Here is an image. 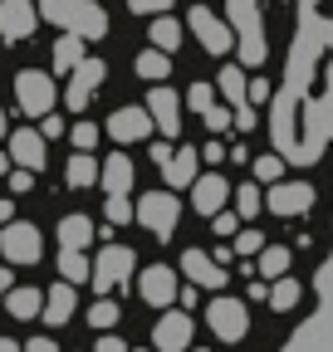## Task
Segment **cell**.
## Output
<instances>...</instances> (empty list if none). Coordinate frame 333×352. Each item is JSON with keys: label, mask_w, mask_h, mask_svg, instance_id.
<instances>
[{"label": "cell", "mask_w": 333, "mask_h": 352, "mask_svg": "<svg viewBox=\"0 0 333 352\" xmlns=\"http://www.w3.org/2000/svg\"><path fill=\"white\" fill-rule=\"evenodd\" d=\"M39 15L50 25H59V30H69V34H83V39L108 34V15L94 0H39Z\"/></svg>", "instance_id": "cell-1"}, {"label": "cell", "mask_w": 333, "mask_h": 352, "mask_svg": "<svg viewBox=\"0 0 333 352\" xmlns=\"http://www.w3.org/2000/svg\"><path fill=\"white\" fill-rule=\"evenodd\" d=\"M230 25H235V44H240V59L250 69L265 64V20H260V0H230Z\"/></svg>", "instance_id": "cell-2"}, {"label": "cell", "mask_w": 333, "mask_h": 352, "mask_svg": "<svg viewBox=\"0 0 333 352\" xmlns=\"http://www.w3.org/2000/svg\"><path fill=\"white\" fill-rule=\"evenodd\" d=\"M15 103L25 118H50L54 113V78L39 69H20L15 74Z\"/></svg>", "instance_id": "cell-3"}, {"label": "cell", "mask_w": 333, "mask_h": 352, "mask_svg": "<svg viewBox=\"0 0 333 352\" xmlns=\"http://www.w3.org/2000/svg\"><path fill=\"white\" fill-rule=\"evenodd\" d=\"M206 323H211V333H216L221 342H240V338L250 333V303L216 294L211 303H206Z\"/></svg>", "instance_id": "cell-4"}, {"label": "cell", "mask_w": 333, "mask_h": 352, "mask_svg": "<svg viewBox=\"0 0 333 352\" xmlns=\"http://www.w3.org/2000/svg\"><path fill=\"white\" fill-rule=\"evenodd\" d=\"M138 220H142V226H147L157 240H172L177 220H182V206H177L172 191H147V196L138 201Z\"/></svg>", "instance_id": "cell-5"}, {"label": "cell", "mask_w": 333, "mask_h": 352, "mask_svg": "<svg viewBox=\"0 0 333 352\" xmlns=\"http://www.w3.org/2000/svg\"><path fill=\"white\" fill-rule=\"evenodd\" d=\"M0 254H6L10 264H39L45 240H39V230L30 226V220H10V226H0Z\"/></svg>", "instance_id": "cell-6"}, {"label": "cell", "mask_w": 333, "mask_h": 352, "mask_svg": "<svg viewBox=\"0 0 333 352\" xmlns=\"http://www.w3.org/2000/svg\"><path fill=\"white\" fill-rule=\"evenodd\" d=\"M133 264H138V254H133L128 245H103L98 259H94V279H89V284H94L98 294H108V289H118L122 279L133 274Z\"/></svg>", "instance_id": "cell-7"}, {"label": "cell", "mask_w": 333, "mask_h": 352, "mask_svg": "<svg viewBox=\"0 0 333 352\" xmlns=\"http://www.w3.org/2000/svg\"><path fill=\"white\" fill-rule=\"evenodd\" d=\"M186 30H191V34L201 39V50H206V54H216V59H221V54L230 50V44H235V30H230V25H226L221 15H211L206 6H196V10L186 15Z\"/></svg>", "instance_id": "cell-8"}, {"label": "cell", "mask_w": 333, "mask_h": 352, "mask_svg": "<svg viewBox=\"0 0 333 352\" xmlns=\"http://www.w3.org/2000/svg\"><path fill=\"white\" fill-rule=\"evenodd\" d=\"M182 274H186L196 289H211V294H221L226 279H230V274H226V264H216L206 250H186V254H182Z\"/></svg>", "instance_id": "cell-9"}, {"label": "cell", "mask_w": 333, "mask_h": 352, "mask_svg": "<svg viewBox=\"0 0 333 352\" xmlns=\"http://www.w3.org/2000/svg\"><path fill=\"white\" fill-rule=\"evenodd\" d=\"M157 352H191V314H162L152 328Z\"/></svg>", "instance_id": "cell-10"}, {"label": "cell", "mask_w": 333, "mask_h": 352, "mask_svg": "<svg viewBox=\"0 0 333 352\" xmlns=\"http://www.w3.org/2000/svg\"><path fill=\"white\" fill-rule=\"evenodd\" d=\"M34 25H39L34 0H0V34H6L10 44H15V39H30Z\"/></svg>", "instance_id": "cell-11"}, {"label": "cell", "mask_w": 333, "mask_h": 352, "mask_svg": "<svg viewBox=\"0 0 333 352\" xmlns=\"http://www.w3.org/2000/svg\"><path fill=\"white\" fill-rule=\"evenodd\" d=\"M265 206H270L275 215H304V210L314 206V186H309V182H275L270 196H265Z\"/></svg>", "instance_id": "cell-12"}, {"label": "cell", "mask_w": 333, "mask_h": 352, "mask_svg": "<svg viewBox=\"0 0 333 352\" xmlns=\"http://www.w3.org/2000/svg\"><path fill=\"white\" fill-rule=\"evenodd\" d=\"M103 59H83L78 69H74V83H69V94H64V103L74 108V113H83V108H89V98L98 94V83H103Z\"/></svg>", "instance_id": "cell-13"}, {"label": "cell", "mask_w": 333, "mask_h": 352, "mask_svg": "<svg viewBox=\"0 0 333 352\" xmlns=\"http://www.w3.org/2000/svg\"><path fill=\"white\" fill-rule=\"evenodd\" d=\"M152 127H157V122H152V113H147V108H118V113L108 118V138L128 147V142H142Z\"/></svg>", "instance_id": "cell-14"}, {"label": "cell", "mask_w": 333, "mask_h": 352, "mask_svg": "<svg viewBox=\"0 0 333 352\" xmlns=\"http://www.w3.org/2000/svg\"><path fill=\"white\" fill-rule=\"evenodd\" d=\"M138 289H142V298L152 303V308H166V303H177V274L166 270V264H147L142 270V279H138Z\"/></svg>", "instance_id": "cell-15"}, {"label": "cell", "mask_w": 333, "mask_h": 352, "mask_svg": "<svg viewBox=\"0 0 333 352\" xmlns=\"http://www.w3.org/2000/svg\"><path fill=\"white\" fill-rule=\"evenodd\" d=\"M226 196H230V182H226L221 171H211V176H196V182H191V206H196L201 215H221Z\"/></svg>", "instance_id": "cell-16"}, {"label": "cell", "mask_w": 333, "mask_h": 352, "mask_svg": "<svg viewBox=\"0 0 333 352\" xmlns=\"http://www.w3.org/2000/svg\"><path fill=\"white\" fill-rule=\"evenodd\" d=\"M147 113H152V122L166 132V138L182 132V98L172 94V88H152V94H147Z\"/></svg>", "instance_id": "cell-17"}, {"label": "cell", "mask_w": 333, "mask_h": 352, "mask_svg": "<svg viewBox=\"0 0 333 352\" xmlns=\"http://www.w3.org/2000/svg\"><path fill=\"white\" fill-rule=\"evenodd\" d=\"M196 166H201V152H196V147H177V152H166L162 176H166V182H172V191H177V186H191L196 176H201Z\"/></svg>", "instance_id": "cell-18"}, {"label": "cell", "mask_w": 333, "mask_h": 352, "mask_svg": "<svg viewBox=\"0 0 333 352\" xmlns=\"http://www.w3.org/2000/svg\"><path fill=\"white\" fill-rule=\"evenodd\" d=\"M10 157H15V166H25V171H39L50 157H45V132H15L10 138Z\"/></svg>", "instance_id": "cell-19"}, {"label": "cell", "mask_w": 333, "mask_h": 352, "mask_svg": "<svg viewBox=\"0 0 333 352\" xmlns=\"http://www.w3.org/2000/svg\"><path fill=\"white\" fill-rule=\"evenodd\" d=\"M74 308H78L74 284H69V279H59V284L45 294V314H39V318H45V323H54V328H64V323L74 318Z\"/></svg>", "instance_id": "cell-20"}, {"label": "cell", "mask_w": 333, "mask_h": 352, "mask_svg": "<svg viewBox=\"0 0 333 352\" xmlns=\"http://www.w3.org/2000/svg\"><path fill=\"white\" fill-rule=\"evenodd\" d=\"M98 182H103L108 196H128V191H133V157H108Z\"/></svg>", "instance_id": "cell-21"}, {"label": "cell", "mask_w": 333, "mask_h": 352, "mask_svg": "<svg viewBox=\"0 0 333 352\" xmlns=\"http://www.w3.org/2000/svg\"><path fill=\"white\" fill-rule=\"evenodd\" d=\"M182 34H186V25H182V20H172V15H157V20H152V30H147L152 50H162V54H177V50H182Z\"/></svg>", "instance_id": "cell-22"}, {"label": "cell", "mask_w": 333, "mask_h": 352, "mask_svg": "<svg viewBox=\"0 0 333 352\" xmlns=\"http://www.w3.org/2000/svg\"><path fill=\"white\" fill-rule=\"evenodd\" d=\"M6 314L20 318V323L39 318V314H45V294H39V289H10L6 294Z\"/></svg>", "instance_id": "cell-23"}, {"label": "cell", "mask_w": 333, "mask_h": 352, "mask_svg": "<svg viewBox=\"0 0 333 352\" xmlns=\"http://www.w3.org/2000/svg\"><path fill=\"white\" fill-rule=\"evenodd\" d=\"M89 240H94V220L89 215H64L59 220V245L64 250H83Z\"/></svg>", "instance_id": "cell-24"}, {"label": "cell", "mask_w": 333, "mask_h": 352, "mask_svg": "<svg viewBox=\"0 0 333 352\" xmlns=\"http://www.w3.org/2000/svg\"><path fill=\"white\" fill-rule=\"evenodd\" d=\"M216 94H221L226 103H245V98H250V78H245V69H235V64L221 69V74H216Z\"/></svg>", "instance_id": "cell-25"}, {"label": "cell", "mask_w": 333, "mask_h": 352, "mask_svg": "<svg viewBox=\"0 0 333 352\" xmlns=\"http://www.w3.org/2000/svg\"><path fill=\"white\" fill-rule=\"evenodd\" d=\"M98 176H103V166H98V162H94L89 152L69 157V171H64V182H69V186H94Z\"/></svg>", "instance_id": "cell-26"}, {"label": "cell", "mask_w": 333, "mask_h": 352, "mask_svg": "<svg viewBox=\"0 0 333 352\" xmlns=\"http://www.w3.org/2000/svg\"><path fill=\"white\" fill-rule=\"evenodd\" d=\"M83 64V34H69L64 30V39H54V69H78Z\"/></svg>", "instance_id": "cell-27"}, {"label": "cell", "mask_w": 333, "mask_h": 352, "mask_svg": "<svg viewBox=\"0 0 333 352\" xmlns=\"http://www.w3.org/2000/svg\"><path fill=\"white\" fill-rule=\"evenodd\" d=\"M255 274L284 279V274H289V250H284V245H265V250H260V264H255Z\"/></svg>", "instance_id": "cell-28"}, {"label": "cell", "mask_w": 333, "mask_h": 352, "mask_svg": "<svg viewBox=\"0 0 333 352\" xmlns=\"http://www.w3.org/2000/svg\"><path fill=\"white\" fill-rule=\"evenodd\" d=\"M59 274H64L69 284H89V279H94V264L83 259V250H64V254H59Z\"/></svg>", "instance_id": "cell-29"}, {"label": "cell", "mask_w": 333, "mask_h": 352, "mask_svg": "<svg viewBox=\"0 0 333 352\" xmlns=\"http://www.w3.org/2000/svg\"><path fill=\"white\" fill-rule=\"evenodd\" d=\"M294 303H299V284L289 279V274L270 284V308H275V314H289V308H294Z\"/></svg>", "instance_id": "cell-30"}, {"label": "cell", "mask_w": 333, "mask_h": 352, "mask_svg": "<svg viewBox=\"0 0 333 352\" xmlns=\"http://www.w3.org/2000/svg\"><path fill=\"white\" fill-rule=\"evenodd\" d=\"M138 74L142 78H166V74H172V59H166L162 50H142L138 54Z\"/></svg>", "instance_id": "cell-31"}, {"label": "cell", "mask_w": 333, "mask_h": 352, "mask_svg": "<svg viewBox=\"0 0 333 352\" xmlns=\"http://www.w3.org/2000/svg\"><path fill=\"white\" fill-rule=\"evenodd\" d=\"M235 206H240V215H245V220H255V215L265 210V191H260L255 182H245V186L235 191Z\"/></svg>", "instance_id": "cell-32"}, {"label": "cell", "mask_w": 333, "mask_h": 352, "mask_svg": "<svg viewBox=\"0 0 333 352\" xmlns=\"http://www.w3.org/2000/svg\"><path fill=\"white\" fill-rule=\"evenodd\" d=\"M118 318H122V314H118V303H113V298H98V303L89 308V323H94L98 333H113Z\"/></svg>", "instance_id": "cell-33"}, {"label": "cell", "mask_w": 333, "mask_h": 352, "mask_svg": "<svg viewBox=\"0 0 333 352\" xmlns=\"http://www.w3.org/2000/svg\"><path fill=\"white\" fill-rule=\"evenodd\" d=\"M103 215H108V226H128V220H133L138 210H133V201H128V196H108Z\"/></svg>", "instance_id": "cell-34"}, {"label": "cell", "mask_w": 333, "mask_h": 352, "mask_svg": "<svg viewBox=\"0 0 333 352\" xmlns=\"http://www.w3.org/2000/svg\"><path fill=\"white\" fill-rule=\"evenodd\" d=\"M186 103H191V108H196V113L206 118V113L216 108V88H211V83H191V94H186Z\"/></svg>", "instance_id": "cell-35"}, {"label": "cell", "mask_w": 333, "mask_h": 352, "mask_svg": "<svg viewBox=\"0 0 333 352\" xmlns=\"http://www.w3.org/2000/svg\"><path fill=\"white\" fill-rule=\"evenodd\" d=\"M255 176H260V182H270V186H275L279 176H284V162H279L275 152H270V157H255Z\"/></svg>", "instance_id": "cell-36"}, {"label": "cell", "mask_w": 333, "mask_h": 352, "mask_svg": "<svg viewBox=\"0 0 333 352\" xmlns=\"http://www.w3.org/2000/svg\"><path fill=\"white\" fill-rule=\"evenodd\" d=\"M260 250H265V235H260V230L235 235V254H245V259H250V254H260Z\"/></svg>", "instance_id": "cell-37"}, {"label": "cell", "mask_w": 333, "mask_h": 352, "mask_svg": "<svg viewBox=\"0 0 333 352\" xmlns=\"http://www.w3.org/2000/svg\"><path fill=\"white\" fill-rule=\"evenodd\" d=\"M74 147H78V152H94V147H98V127H94V122H78V127H74Z\"/></svg>", "instance_id": "cell-38"}, {"label": "cell", "mask_w": 333, "mask_h": 352, "mask_svg": "<svg viewBox=\"0 0 333 352\" xmlns=\"http://www.w3.org/2000/svg\"><path fill=\"white\" fill-rule=\"evenodd\" d=\"M230 122H235V113H230V108H221V103H216L211 113H206V132H226Z\"/></svg>", "instance_id": "cell-39"}, {"label": "cell", "mask_w": 333, "mask_h": 352, "mask_svg": "<svg viewBox=\"0 0 333 352\" xmlns=\"http://www.w3.org/2000/svg\"><path fill=\"white\" fill-rule=\"evenodd\" d=\"M128 10L133 15H162V10H172V0H128Z\"/></svg>", "instance_id": "cell-40"}, {"label": "cell", "mask_w": 333, "mask_h": 352, "mask_svg": "<svg viewBox=\"0 0 333 352\" xmlns=\"http://www.w3.org/2000/svg\"><path fill=\"white\" fill-rule=\"evenodd\" d=\"M94 352H133V347L122 342V338H113V333H103V338L94 342Z\"/></svg>", "instance_id": "cell-41"}, {"label": "cell", "mask_w": 333, "mask_h": 352, "mask_svg": "<svg viewBox=\"0 0 333 352\" xmlns=\"http://www.w3.org/2000/svg\"><path fill=\"white\" fill-rule=\"evenodd\" d=\"M10 186H15V191H30V186H34V171H25V166H10Z\"/></svg>", "instance_id": "cell-42"}, {"label": "cell", "mask_w": 333, "mask_h": 352, "mask_svg": "<svg viewBox=\"0 0 333 352\" xmlns=\"http://www.w3.org/2000/svg\"><path fill=\"white\" fill-rule=\"evenodd\" d=\"M265 98H270V83L265 78H250V98L245 103H265Z\"/></svg>", "instance_id": "cell-43"}, {"label": "cell", "mask_w": 333, "mask_h": 352, "mask_svg": "<svg viewBox=\"0 0 333 352\" xmlns=\"http://www.w3.org/2000/svg\"><path fill=\"white\" fill-rule=\"evenodd\" d=\"M211 226H216V235H235V215L221 210V215H211Z\"/></svg>", "instance_id": "cell-44"}, {"label": "cell", "mask_w": 333, "mask_h": 352, "mask_svg": "<svg viewBox=\"0 0 333 352\" xmlns=\"http://www.w3.org/2000/svg\"><path fill=\"white\" fill-rule=\"evenodd\" d=\"M250 303H270V284H265V279L250 284Z\"/></svg>", "instance_id": "cell-45"}, {"label": "cell", "mask_w": 333, "mask_h": 352, "mask_svg": "<svg viewBox=\"0 0 333 352\" xmlns=\"http://www.w3.org/2000/svg\"><path fill=\"white\" fill-rule=\"evenodd\" d=\"M235 127H245V132L255 127V113H250V103H240V108H235Z\"/></svg>", "instance_id": "cell-46"}, {"label": "cell", "mask_w": 333, "mask_h": 352, "mask_svg": "<svg viewBox=\"0 0 333 352\" xmlns=\"http://www.w3.org/2000/svg\"><path fill=\"white\" fill-rule=\"evenodd\" d=\"M25 352H59V347H54V338H30Z\"/></svg>", "instance_id": "cell-47"}, {"label": "cell", "mask_w": 333, "mask_h": 352, "mask_svg": "<svg viewBox=\"0 0 333 352\" xmlns=\"http://www.w3.org/2000/svg\"><path fill=\"white\" fill-rule=\"evenodd\" d=\"M39 132H45V138H64V122H59V118H45V122H39Z\"/></svg>", "instance_id": "cell-48"}, {"label": "cell", "mask_w": 333, "mask_h": 352, "mask_svg": "<svg viewBox=\"0 0 333 352\" xmlns=\"http://www.w3.org/2000/svg\"><path fill=\"white\" fill-rule=\"evenodd\" d=\"M201 157H211V162H226V157H230V152H226V147H221V142H211V147H206V152H201Z\"/></svg>", "instance_id": "cell-49"}, {"label": "cell", "mask_w": 333, "mask_h": 352, "mask_svg": "<svg viewBox=\"0 0 333 352\" xmlns=\"http://www.w3.org/2000/svg\"><path fill=\"white\" fill-rule=\"evenodd\" d=\"M10 220H15V206H10V201H0V226H10Z\"/></svg>", "instance_id": "cell-50"}, {"label": "cell", "mask_w": 333, "mask_h": 352, "mask_svg": "<svg viewBox=\"0 0 333 352\" xmlns=\"http://www.w3.org/2000/svg\"><path fill=\"white\" fill-rule=\"evenodd\" d=\"M0 352H25V347H15L10 338H0Z\"/></svg>", "instance_id": "cell-51"}, {"label": "cell", "mask_w": 333, "mask_h": 352, "mask_svg": "<svg viewBox=\"0 0 333 352\" xmlns=\"http://www.w3.org/2000/svg\"><path fill=\"white\" fill-rule=\"evenodd\" d=\"M10 294V274H0V298H6Z\"/></svg>", "instance_id": "cell-52"}, {"label": "cell", "mask_w": 333, "mask_h": 352, "mask_svg": "<svg viewBox=\"0 0 333 352\" xmlns=\"http://www.w3.org/2000/svg\"><path fill=\"white\" fill-rule=\"evenodd\" d=\"M0 142H6V113H0Z\"/></svg>", "instance_id": "cell-53"}, {"label": "cell", "mask_w": 333, "mask_h": 352, "mask_svg": "<svg viewBox=\"0 0 333 352\" xmlns=\"http://www.w3.org/2000/svg\"><path fill=\"white\" fill-rule=\"evenodd\" d=\"M191 352H211V347H191Z\"/></svg>", "instance_id": "cell-54"}, {"label": "cell", "mask_w": 333, "mask_h": 352, "mask_svg": "<svg viewBox=\"0 0 333 352\" xmlns=\"http://www.w3.org/2000/svg\"><path fill=\"white\" fill-rule=\"evenodd\" d=\"M133 352H147V347H133ZM152 352H157V347H152Z\"/></svg>", "instance_id": "cell-55"}]
</instances>
